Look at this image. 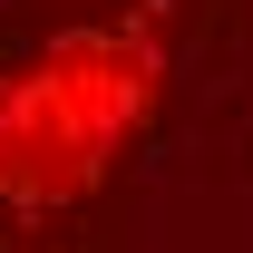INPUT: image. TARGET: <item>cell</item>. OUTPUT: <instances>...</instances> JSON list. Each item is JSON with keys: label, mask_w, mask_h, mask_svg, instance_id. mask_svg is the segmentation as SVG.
Instances as JSON below:
<instances>
[{"label": "cell", "mask_w": 253, "mask_h": 253, "mask_svg": "<svg viewBox=\"0 0 253 253\" xmlns=\"http://www.w3.org/2000/svg\"><path fill=\"white\" fill-rule=\"evenodd\" d=\"M166 88V20L136 0L117 20L49 39L30 68H0V205H78L117 166V146L146 126Z\"/></svg>", "instance_id": "6da1fadb"}]
</instances>
